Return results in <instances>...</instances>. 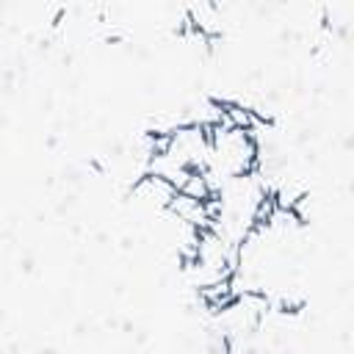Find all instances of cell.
<instances>
[{"mask_svg": "<svg viewBox=\"0 0 354 354\" xmlns=\"http://www.w3.org/2000/svg\"><path fill=\"white\" fill-rule=\"evenodd\" d=\"M133 194L141 199V202H147L149 207H155V210H166L169 207V202L174 199V194H177V188L169 183V180H163V177H158V174H144L136 185H133Z\"/></svg>", "mask_w": 354, "mask_h": 354, "instance_id": "cell-1", "label": "cell"}]
</instances>
